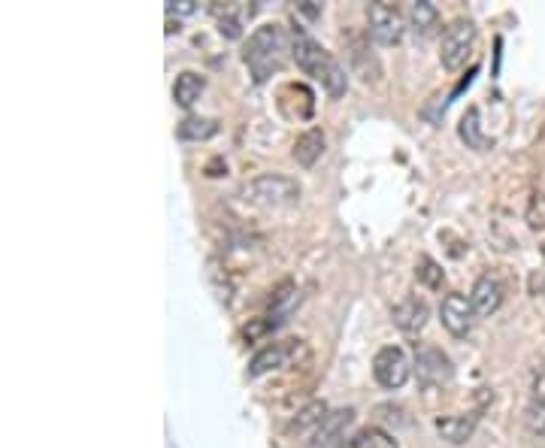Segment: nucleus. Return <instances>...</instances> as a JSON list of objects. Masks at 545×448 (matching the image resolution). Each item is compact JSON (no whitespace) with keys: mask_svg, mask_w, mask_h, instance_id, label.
Instances as JSON below:
<instances>
[{"mask_svg":"<svg viewBox=\"0 0 545 448\" xmlns=\"http://www.w3.org/2000/svg\"><path fill=\"white\" fill-rule=\"evenodd\" d=\"M327 415H331V412H327V403H324V400H312V403H306V406L297 412V418L291 421L288 430H291V433H309V430L315 433V430L324 424Z\"/></svg>","mask_w":545,"mask_h":448,"instance_id":"19","label":"nucleus"},{"mask_svg":"<svg viewBox=\"0 0 545 448\" xmlns=\"http://www.w3.org/2000/svg\"><path fill=\"white\" fill-rule=\"evenodd\" d=\"M343 448H400V445L388 430L373 424V427H361L358 433H352Z\"/></svg>","mask_w":545,"mask_h":448,"instance_id":"18","label":"nucleus"},{"mask_svg":"<svg viewBox=\"0 0 545 448\" xmlns=\"http://www.w3.org/2000/svg\"><path fill=\"white\" fill-rule=\"evenodd\" d=\"M324 146H327V137H324V131L321 128H309V131H303L300 137H297V143H294V161L300 164V167H315L318 164V158L324 155Z\"/></svg>","mask_w":545,"mask_h":448,"instance_id":"14","label":"nucleus"},{"mask_svg":"<svg viewBox=\"0 0 545 448\" xmlns=\"http://www.w3.org/2000/svg\"><path fill=\"white\" fill-rule=\"evenodd\" d=\"M440 439H446L449 445H464L473 439L476 427H479V412H464V415H443L433 421Z\"/></svg>","mask_w":545,"mask_h":448,"instance_id":"11","label":"nucleus"},{"mask_svg":"<svg viewBox=\"0 0 545 448\" xmlns=\"http://www.w3.org/2000/svg\"><path fill=\"white\" fill-rule=\"evenodd\" d=\"M476 40H479V28L473 19H455L446 31H443V40H440V61L446 70H461L467 64V58L473 55L476 49Z\"/></svg>","mask_w":545,"mask_h":448,"instance_id":"4","label":"nucleus"},{"mask_svg":"<svg viewBox=\"0 0 545 448\" xmlns=\"http://www.w3.org/2000/svg\"><path fill=\"white\" fill-rule=\"evenodd\" d=\"M291 58H294V34H288L282 25H273V22L255 28L243 46V64L249 67L258 85L282 73Z\"/></svg>","mask_w":545,"mask_h":448,"instance_id":"1","label":"nucleus"},{"mask_svg":"<svg viewBox=\"0 0 545 448\" xmlns=\"http://www.w3.org/2000/svg\"><path fill=\"white\" fill-rule=\"evenodd\" d=\"M294 61H297V67L306 73V76H312V79H318L321 85H324V91H327V97H334V100H340L346 91H349V76H346V70L340 67V61L327 52V49H321L309 34H303V31H294Z\"/></svg>","mask_w":545,"mask_h":448,"instance_id":"2","label":"nucleus"},{"mask_svg":"<svg viewBox=\"0 0 545 448\" xmlns=\"http://www.w3.org/2000/svg\"><path fill=\"white\" fill-rule=\"evenodd\" d=\"M179 140H194V143H203V140H212L218 134V122L215 119H203V116H185L176 128Z\"/></svg>","mask_w":545,"mask_h":448,"instance_id":"20","label":"nucleus"},{"mask_svg":"<svg viewBox=\"0 0 545 448\" xmlns=\"http://www.w3.org/2000/svg\"><path fill=\"white\" fill-rule=\"evenodd\" d=\"M212 13L218 16V31L228 40H240L243 37V22L255 13V7H237V4H215Z\"/></svg>","mask_w":545,"mask_h":448,"instance_id":"15","label":"nucleus"},{"mask_svg":"<svg viewBox=\"0 0 545 448\" xmlns=\"http://www.w3.org/2000/svg\"><path fill=\"white\" fill-rule=\"evenodd\" d=\"M409 25L418 37H430L433 28L440 25V10H436L430 0H415L409 7Z\"/></svg>","mask_w":545,"mask_h":448,"instance_id":"17","label":"nucleus"},{"mask_svg":"<svg viewBox=\"0 0 545 448\" xmlns=\"http://www.w3.org/2000/svg\"><path fill=\"white\" fill-rule=\"evenodd\" d=\"M461 140H464L470 149H479V152H485V149L491 146V140L482 134V125H479V109H476V106H470V109L464 112V119H461Z\"/></svg>","mask_w":545,"mask_h":448,"instance_id":"21","label":"nucleus"},{"mask_svg":"<svg viewBox=\"0 0 545 448\" xmlns=\"http://www.w3.org/2000/svg\"><path fill=\"white\" fill-rule=\"evenodd\" d=\"M355 421V409H337L324 418V424L312 433L309 448H343L346 445V427Z\"/></svg>","mask_w":545,"mask_h":448,"instance_id":"10","label":"nucleus"},{"mask_svg":"<svg viewBox=\"0 0 545 448\" xmlns=\"http://www.w3.org/2000/svg\"><path fill=\"white\" fill-rule=\"evenodd\" d=\"M524 427H527L533 436L545 439V397H542V394H536V397L530 400V406H527V412H524Z\"/></svg>","mask_w":545,"mask_h":448,"instance_id":"23","label":"nucleus"},{"mask_svg":"<svg viewBox=\"0 0 545 448\" xmlns=\"http://www.w3.org/2000/svg\"><path fill=\"white\" fill-rule=\"evenodd\" d=\"M297 10L300 13H306L309 19H315V16H321V7L315 4V0H303V4H297Z\"/></svg>","mask_w":545,"mask_h":448,"instance_id":"26","label":"nucleus"},{"mask_svg":"<svg viewBox=\"0 0 545 448\" xmlns=\"http://www.w3.org/2000/svg\"><path fill=\"white\" fill-rule=\"evenodd\" d=\"M300 182L282 173H261L243 188V200L261 209H291L300 203Z\"/></svg>","mask_w":545,"mask_h":448,"instance_id":"3","label":"nucleus"},{"mask_svg":"<svg viewBox=\"0 0 545 448\" xmlns=\"http://www.w3.org/2000/svg\"><path fill=\"white\" fill-rule=\"evenodd\" d=\"M206 91V79L200 76V73H194V70H185V73H179L176 76V85H173V100L182 106V109H191L197 100H200V94Z\"/></svg>","mask_w":545,"mask_h":448,"instance_id":"16","label":"nucleus"},{"mask_svg":"<svg viewBox=\"0 0 545 448\" xmlns=\"http://www.w3.org/2000/svg\"><path fill=\"white\" fill-rule=\"evenodd\" d=\"M440 321L452 336H467L473 330V321H476V309H473L470 297H464L458 291L446 294L440 303Z\"/></svg>","mask_w":545,"mask_h":448,"instance_id":"9","label":"nucleus"},{"mask_svg":"<svg viewBox=\"0 0 545 448\" xmlns=\"http://www.w3.org/2000/svg\"><path fill=\"white\" fill-rule=\"evenodd\" d=\"M303 355H306L303 340H282V343H270V346H264V349L252 358V364H249V376H252V379H261V376H267V373H273V370L294 367Z\"/></svg>","mask_w":545,"mask_h":448,"instance_id":"5","label":"nucleus"},{"mask_svg":"<svg viewBox=\"0 0 545 448\" xmlns=\"http://www.w3.org/2000/svg\"><path fill=\"white\" fill-rule=\"evenodd\" d=\"M524 221L533 231H545V194H533L527 209H524Z\"/></svg>","mask_w":545,"mask_h":448,"instance_id":"24","label":"nucleus"},{"mask_svg":"<svg viewBox=\"0 0 545 448\" xmlns=\"http://www.w3.org/2000/svg\"><path fill=\"white\" fill-rule=\"evenodd\" d=\"M415 279L421 282V285H427V288H443V282H446V273H443V267L436 264L430 255H421L418 258V264H415Z\"/></svg>","mask_w":545,"mask_h":448,"instance_id":"22","label":"nucleus"},{"mask_svg":"<svg viewBox=\"0 0 545 448\" xmlns=\"http://www.w3.org/2000/svg\"><path fill=\"white\" fill-rule=\"evenodd\" d=\"M391 318L403 333H418V330H424V324L430 318V306L421 297H406L391 309Z\"/></svg>","mask_w":545,"mask_h":448,"instance_id":"13","label":"nucleus"},{"mask_svg":"<svg viewBox=\"0 0 545 448\" xmlns=\"http://www.w3.org/2000/svg\"><path fill=\"white\" fill-rule=\"evenodd\" d=\"M367 19H370V37L379 46H397L406 34V22H403L400 10L391 4H370Z\"/></svg>","mask_w":545,"mask_h":448,"instance_id":"8","label":"nucleus"},{"mask_svg":"<svg viewBox=\"0 0 545 448\" xmlns=\"http://www.w3.org/2000/svg\"><path fill=\"white\" fill-rule=\"evenodd\" d=\"M373 376H376V382H379L382 388L397 391V388H403V385L409 382L412 364H409V358H406L403 349L385 346V349H379L376 358H373Z\"/></svg>","mask_w":545,"mask_h":448,"instance_id":"6","label":"nucleus"},{"mask_svg":"<svg viewBox=\"0 0 545 448\" xmlns=\"http://www.w3.org/2000/svg\"><path fill=\"white\" fill-rule=\"evenodd\" d=\"M415 373L424 385H449L455 379V364L443 349L418 346L415 349Z\"/></svg>","mask_w":545,"mask_h":448,"instance_id":"7","label":"nucleus"},{"mask_svg":"<svg viewBox=\"0 0 545 448\" xmlns=\"http://www.w3.org/2000/svg\"><path fill=\"white\" fill-rule=\"evenodd\" d=\"M167 13L170 16H191V13H197V0H167Z\"/></svg>","mask_w":545,"mask_h":448,"instance_id":"25","label":"nucleus"},{"mask_svg":"<svg viewBox=\"0 0 545 448\" xmlns=\"http://www.w3.org/2000/svg\"><path fill=\"white\" fill-rule=\"evenodd\" d=\"M470 303H473V309H476L479 318L494 315L503 306V285H500V279L491 276V273L488 276H479L476 285H473V291H470Z\"/></svg>","mask_w":545,"mask_h":448,"instance_id":"12","label":"nucleus"}]
</instances>
